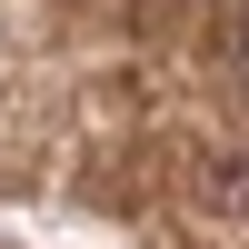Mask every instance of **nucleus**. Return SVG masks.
<instances>
[{"mask_svg": "<svg viewBox=\"0 0 249 249\" xmlns=\"http://www.w3.org/2000/svg\"><path fill=\"white\" fill-rule=\"evenodd\" d=\"M230 50H239V70H249V0H239V30H230Z\"/></svg>", "mask_w": 249, "mask_h": 249, "instance_id": "nucleus-1", "label": "nucleus"}]
</instances>
